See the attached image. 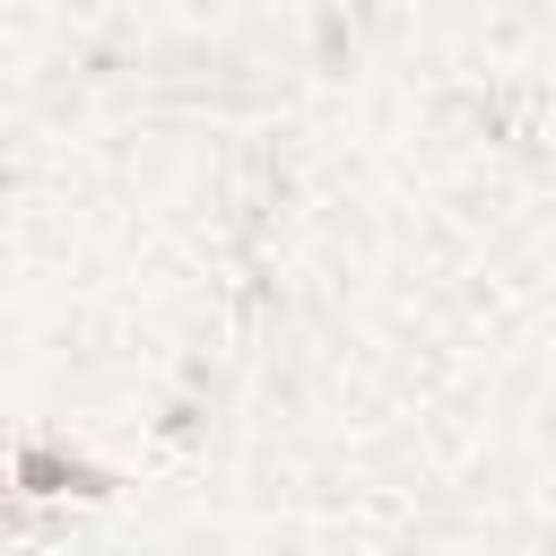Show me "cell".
Wrapping results in <instances>:
<instances>
[{"label": "cell", "mask_w": 556, "mask_h": 556, "mask_svg": "<svg viewBox=\"0 0 556 556\" xmlns=\"http://www.w3.org/2000/svg\"><path fill=\"white\" fill-rule=\"evenodd\" d=\"M17 486H26V495H70V486H78V495H104L113 478H104V469H87L78 452H61V443H43V434H35V443L17 452Z\"/></svg>", "instance_id": "6da1fadb"}]
</instances>
